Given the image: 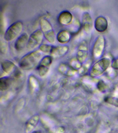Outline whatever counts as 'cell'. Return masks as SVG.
<instances>
[{
	"label": "cell",
	"instance_id": "obj_1",
	"mask_svg": "<svg viewBox=\"0 0 118 133\" xmlns=\"http://www.w3.org/2000/svg\"><path fill=\"white\" fill-rule=\"evenodd\" d=\"M42 56V52L40 50L32 51L21 58L19 61V66L25 70L31 69L40 62Z\"/></svg>",
	"mask_w": 118,
	"mask_h": 133
},
{
	"label": "cell",
	"instance_id": "obj_8",
	"mask_svg": "<svg viewBox=\"0 0 118 133\" xmlns=\"http://www.w3.org/2000/svg\"><path fill=\"white\" fill-rule=\"evenodd\" d=\"M73 17L72 14L67 10L60 12L58 18L59 23L63 26H68L72 23Z\"/></svg>",
	"mask_w": 118,
	"mask_h": 133
},
{
	"label": "cell",
	"instance_id": "obj_14",
	"mask_svg": "<svg viewBox=\"0 0 118 133\" xmlns=\"http://www.w3.org/2000/svg\"><path fill=\"white\" fill-rule=\"evenodd\" d=\"M59 71L63 75L67 76H71L74 74V69L71 66L65 63H61L59 66Z\"/></svg>",
	"mask_w": 118,
	"mask_h": 133
},
{
	"label": "cell",
	"instance_id": "obj_5",
	"mask_svg": "<svg viewBox=\"0 0 118 133\" xmlns=\"http://www.w3.org/2000/svg\"><path fill=\"white\" fill-rule=\"evenodd\" d=\"M110 64V60L106 58H103L95 63L92 68L91 74L92 77L100 75L108 67Z\"/></svg>",
	"mask_w": 118,
	"mask_h": 133
},
{
	"label": "cell",
	"instance_id": "obj_13",
	"mask_svg": "<svg viewBox=\"0 0 118 133\" xmlns=\"http://www.w3.org/2000/svg\"><path fill=\"white\" fill-rule=\"evenodd\" d=\"M104 46V41L102 37H99L95 44L94 49V53L95 56H100Z\"/></svg>",
	"mask_w": 118,
	"mask_h": 133
},
{
	"label": "cell",
	"instance_id": "obj_4",
	"mask_svg": "<svg viewBox=\"0 0 118 133\" xmlns=\"http://www.w3.org/2000/svg\"><path fill=\"white\" fill-rule=\"evenodd\" d=\"M44 35L41 29H38L30 35L27 49L28 50L35 49L42 44L44 38Z\"/></svg>",
	"mask_w": 118,
	"mask_h": 133
},
{
	"label": "cell",
	"instance_id": "obj_10",
	"mask_svg": "<svg viewBox=\"0 0 118 133\" xmlns=\"http://www.w3.org/2000/svg\"><path fill=\"white\" fill-rule=\"evenodd\" d=\"M1 65L3 70L6 73L14 75L18 70L15 64L10 60H3L1 63Z\"/></svg>",
	"mask_w": 118,
	"mask_h": 133
},
{
	"label": "cell",
	"instance_id": "obj_15",
	"mask_svg": "<svg viewBox=\"0 0 118 133\" xmlns=\"http://www.w3.org/2000/svg\"><path fill=\"white\" fill-rule=\"evenodd\" d=\"M12 79L9 77L1 78L0 80V88L1 90H5L11 85Z\"/></svg>",
	"mask_w": 118,
	"mask_h": 133
},
{
	"label": "cell",
	"instance_id": "obj_6",
	"mask_svg": "<svg viewBox=\"0 0 118 133\" xmlns=\"http://www.w3.org/2000/svg\"><path fill=\"white\" fill-rule=\"evenodd\" d=\"M52 59L50 56H45L41 59L37 67L39 75L44 76L47 74L52 63Z\"/></svg>",
	"mask_w": 118,
	"mask_h": 133
},
{
	"label": "cell",
	"instance_id": "obj_20",
	"mask_svg": "<svg viewBox=\"0 0 118 133\" xmlns=\"http://www.w3.org/2000/svg\"><path fill=\"white\" fill-rule=\"evenodd\" d=\"M32 133H40L39 131H36L33 132Z\"/></svg>",
	"mask_w": 118,
	"mask_h": 133
},
{
	"label": "cell",
	"instance_id": "obj_3",
	"mask_svg": "<svg viewBox=\"0 0 118 133\" xmlns=\"http://www.w3.org/2000/svg\"><path fill=\"white\" fill-rule=\"evenodd\" d=\"M40 29L45 39L50 43H54L56 36L53 28L49 21L46 18H42L40 20Z\"/></svg>",
	"mask_w": 118,
	"mask_h": 133
},
{
	"label": "cell",
	"instance_id": "obj_18",
	"mask_svg": "<svg viewBox=\"0 0 118 133\" xmlns=\"http://www.w3.org/2000/svg\"><path fill=\"white\" fill-rule=\"evenodd\" d=\"M5 40L1 39L0 43V50L1 53L2 54H5L8 51V44Z\"/></svg>",
	"mask_w": 118,
	"mask_h": 133
},
{
	"label": "cell",
	"instance_id": "obj_19",
	"mask_svg": "<svg viewBox=\"0 0 118 133\" xmlns=\"http://www.w3.org/2000/svg\"><path fill=\"white\" fill-rule=\"evenodd\" d=\"M106 85L102 81H100L98 84V88L101 91H104L106 88Z\"/></svg>",
	"mask_w": 118,
	"mask_h": 133
},
{
	"label": "cell",
	"instance_id": "obj_11",
	"mask_svg": "<svg viewBox=\"0 0 118 133\" xmlns=\"http://www.w3.org/2000/svg\"><path fill=\"white\" fill-rule=\"evenodd\" d=\"M71 38V33L69 31L63 30L60 31L57 34L56 39L59 43L66 44L70 42Z\"/></svg>",
	"mask_w": 118,
	"mask_h": 133
},
{
	"label": "cell",
	"instance_id": "obj_17",
	"mask_svg": "<svg viewBox=\"0 0 118 133\" xmlns=\"http://www.w3.org/2000/svg\"><path fill=\"white\" fill-rule=\"evenodd\" d=\"M106 102L112 105L118 107V98L114 97H107L105 99Z\"/></svg>",
	"mask_w": 118,
	"mask_h": 133
},
{
	"label": "cell",
	"instance_id": "obj_12",
	"mask_svg": "<svg viewBox=\"0 0 118 133\" xmlns=\"http://www.w3.org/2000/svg\"><path fill=\"white\" fill-rule=\"evenodd\" d=\"M95 29L98 32H104L107 29V21L104 17H99L95 20Z\"/></svg>",
	"mask_w": 118,
	"mask_h": 133
},
{
	"label": "cell",
	"instance_id": "obj_7",
	"mask_svg": "<svg viewBox=\"0 0 118 133\" xmlns=\"http://www.w3.org/2000/svg\"><path fill=\"white\" fill-rule=\"evenodd\" d=\"M69 50V47L67 45L54 46L50 53V56L53 59H59L65 56Z\"/></svg>",
	"mask_w": 118,
	"mask_h": 133
},
{
	"label": "cell",
	"instance_id": "obj_2",
	"mask_svg": "<svg viewBox=\"0 0 118 133\" xmlns=\"http://www.w3.org/2000/svg\"><path fill=\"white\" fill-rule=\"evenodd\" d=\"M24 25L20 21L15 22L7 29L5 32L4 39L6 42H11L17 38L23 31Z\"/></svg>",
	"mask_w": 118,
	"mask_h": 133
},
{
	"label": "cell",
	"instance_id": "obj_9",
	"mask_svg": "<svg viewBox=\"0 0 118 133\" xmlns=\"http://www.w3.org/2000/svg\"><path fill=\"white\" fill-rule=\"evenodd\" d=\"M29 36L26 33H22L16 39L14 48L16 51H21L27 47Z\"/></svg>",
	"mask_w": 118,
	"mask_h": 133
},
{
	"label": "cell",
	"instance_id": "obj_16",
	"mask_svg": "<svg viewBox=\"0 0 118 133\" xmlns=\"http://www.w3.org/2000/svg\"><path fill=\"white\" fill-rule=\"evenodd\" d=\"M54 46L48 44H42L39 46L40 51L46 54H50Z\"/></svg>",
	"mask_w": 118,
	"mask_h": 133
}]
</instances>
